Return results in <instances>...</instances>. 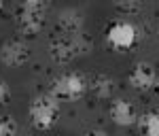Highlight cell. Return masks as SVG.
I'll return each mask as SVG.
<instances>
[{
    "instance_id": "cell-1",
    "label": "cell",
    "mask_w": 159,
    "mask_h": 136,
    "mask_svg": "<svg viewBox=\"0 0 159 136\" xmlns=\"http://www.w3.org/2000/svg\"><path fill=\"white\" fill-rule=\"evenodd\" d=\"M89 43L81 36V32L76 34H61V36L53 38L49 45V58L55 64H68L74 58L83 55L89 51Z\"/></svg>"
},
{
    "instance_id": "cell-2",
    "label": "cell",
    "mask_w": 159,
    "mask_h": 136,
    "mask_svg": "<svg viewBox=\"0 0 159 136\" xmlns=\"http://www.w3.org/2000/svg\"><path fill=\"white\" fill-rule=\"evenodd\" d=\"M30 121L36 130H51L60 115V98L53 94H40L30 104Z\"/></svg>"
},
{
    "instance_id": "cell-3",
    "label": "cell",
    "mask_w": 159,
    "mask_h": 136,
    "mask_svg": "<svg viewBox=\"0 0 159 136\" xmlns=\"http://www.w3.org/2000/svg\"><path fill=\"white\" fill-rule=\"evenodd\" d=\"M87 89V81L79 73H66L60 74L53 83H51V94L60 100H79L83 98Z\"/></svg>"
},
{
    "instance_id": "cell-4",
    "label": "cell",
    "mask_w": 159,
    "mask_h": 136,
    "mask_svg": "<svg viewBox=\"0 0 159 136\" xmlns=\"http://www.w3.org/2000/svg\"><path fill=\"white\" fill-rule=\"evenodd\" d=\"M106 40H108L110 47H115L119 51H127L136 45L138 30L129 21H115V24H110L106 28Z\"/></svg>"
},
{
    "instance_id": "cell-5",
    "label": "cell",
    "mask_w": 159,
    "mask_h": 136,
    "mask_svg": "<svg viewBox=\"0 0 159 136\" xmlns=\"http://www.w3.org/2000/svg\"><path fill=\"white\" fill-rule=\"evenodd\" d=\"M30 58V47L21 40H7L0 47V64L7 68H17L28 62Z\"/></svg>"
},
{
    "instance_id": "cell-6",
    "label": "cell",
    "mask_w": 159,
    "mask_h": 136,
    "mask_svg": "<svg viewBox=\"0 0 159 136\" xmlns=\"http://www.w3.org/2000/svg\"><path fill=\"white\" fill-rule=\"evenodd\" d=\"M127 81H129V85L134 87L136 91H148V89H153L157 85V73H155V68L148 62H138L132 68Z\"/></svg>"
},
{
    "instance_id": "cell-7",
    "label": "cell",
    "mask_w": 159,
    "mask_h": 136,
    "mask_svg": "<svg viewBox=\"0 0 159 136\" xmlns=\"http://www.w3.org/2000/svg\"><path fill=\"white\" fill-rule=\"evenodd\" d=\"M45 13L47 11L19 9V13H17V28H19V32L25 34V36H34V34H38V32L45 28V21H47Z\"/></svg>"
},
{
    "instance_id": "cell-8",
    "label": "cell",
    "mask_w": 159,
    "mask_h": 136,
    "mask_svg": "<svg viewBox=\"0 0 159 136\" xmlns=\"http://www.w3.org/2000/svg\"><path fill=\"white\" fill-rule=\"evenodd\" d=\"M108 117H110V121L115 125H119V128H129V125H134L138 121L134 106L127 100H115V102H110Z\"/></svg>"
},
{
    "instance_id": "cell-9",
    "label": "cell",
    "mask_w": 159,
    "mask_h": 136,
    "mask_svg": "<svg viewBox=\"0 0 159 136\" xmlns=\"http://www.w3.org/2000/svg\"><path fill=\"white\" fill-rule=\"evenodd\" d=\"M87 87L91 89V94L100 100H108L112 94H115V81L110 79V77H104V74H98V77H93Z\"/></svg>"
},
{
    "instance_id": "cell-10",
    "label": "cell",
    "mask_w": 159,
    "mask_h": 136,
    "mask_svg": "<svg viewBox=\"0 0 159 136\" xmlns=\"http://www.w3.org/2000/svg\"><path fill=\"white\" fill-rule=\"evenodd\" d=\"M81 26H83V19L74 11H64L57 17V28L61 34H76V32H81Z\"/></svg>"
},
{
    "instance_id": "cell-11",
    "label": "cell",
    "mask_w": 159,
    "mask_h": 136,
    "mask_svg": "<svg viewBox=\"0 0 159 136\" xmlns=\"http://www.w3.org/2000/svg\"><path fill=\"white\" fill-rule=\"evenodd\" d=\"M138 128L148 136H159V113L155 111H148L144 113L142 117H138Z\"/></svg>"
},
{
    "instance_id": "cell-12",
    "label": "cell",
    "mask_w": 159,
    "mask_h": 136,
    "mask_svg": "<svg viewBox=\"0 0 159 136\" xmlns=\"http://www.w3.org/2000/svg\"><path fill=\"white\" fill-rule=\"evenodd\" d=\"M112 4L121 15H136L140 11V0H112Z\"/></svg>"
},
{
    "instance_id": "cell-13",
    "label": "cell",
    "mask_w": 159,
    "mask_h": 136,
    "mask_svg": "<svg viewBox=\"0 0 159 136\" xmlns=\"http://www.w3.org/2000/svg\"><path fill=\"white\" fill-rule=\"evenodd\" d=\"M13 134H17V124L11 117L0 119V136H13Z\"/></svg>"
},
{
    "instance_id": "cell-14",
    "label": "cell",
    "mask_w": 159,
    "mask_h": 136,
    "mask_svg": "<svg viewBox=\"0 0 159 136\" xmlns=\"http://www.w3.org/2000/svg\"><path fill=\"white\" fill-rule=\"evenodd\" d=\"M49 0H21V9H34V11H47Z\"/></svg>"
},
{
    "instance_id": "cell-15",
    "label": "cell",
    "mask_w": 159,
    "mask_h": 136,
    "mask_svg": "<svg viewBox=\"0 0 159 136\" xmlns=\"http://www.w3.org/2000/svg\"><path fill=\"white\" fill-rule=\"evenodd\" d=\"M9 98H11V89H9V85L4 81H0V104L9 102Z\"/></svg>"
},
{
    "instance_id": "cell-16",
    "label": "cell",
    "mask_w": 159,
    "mask_h": 136,
    "mask_svg": "<svg viewBox=\"0 0 159 136\" xmlns=\"http://www.w3.org/2000/svg\"><path fill=\"white\" fill-rule=\"evenodd\" d=\"M155 89H157V94H159V81H157V85H155Z\"/></svg>"
},
{
    "instance_id": "cell-17",
    "label": "cell",
    "mask_w": 159,
    "mask_h": 136,
    "mask_svg": "<svg viewBox=\"0 0 159 136\" xmlns=\"http://www.w3.org/2000/svg\"><path fill=\"white\" fill-rule=\"evenodd\" d=\"M157 36H159V21H157Z\"/></svg>"
},
{
    "instance_id": "cell-18",
    "label": "cell",
    "mask_w": 159,
    "mask_h": 136,
    "mask_svg": "<svg viewBox=\"0 0 159 136\" xmlns=\"http://www.w3.org/2000/svg\"><path fill=\"white\" fill-rule=\"evenodd\" d=\"M0 9H2V0H0Z\"/></svg>"
}]
</instances>
